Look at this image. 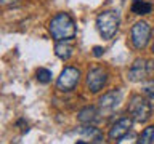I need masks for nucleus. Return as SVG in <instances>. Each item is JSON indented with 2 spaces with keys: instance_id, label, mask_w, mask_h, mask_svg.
I'll return each mask as SVG.
<instances>
[{
  "instance_id": "obj_20",
  "label": "nucleus",
  "mask_w": 154,
  "mask_h": 144,
  "mask_svg": "<svg viewBox=\"0 0 154 144\" xmlns=\"http://www.w3.org/2000/svg\"><path fill=\"white\" fill-rule=\"evenodd\" d=\"M149 104H151V109H154V96H151V98H148Z\"/></svg>"
},
{
  "instance_id": "obj_7",
  "label": "nucleus",
  "mask_w": 154,
  "mask_h": 144,
  "mask_svg": "<svg viewBox=\"0 0 154 144\" xmlns=\"http://www.w3.org/2000/svg\"><path fill=\"white\" fill-rule=\"evenodd\" d=\"M132 125H133V118L132 117H125V118L117 120V122L109 128V133H108L109 139H120L122 136H125L127 133H130Z\"/></svg>"
},
{
  "instance_id": "obj_13",
  "label": "nucleus",
  "mask_w": 154,
  "mask_h": 144,
  "mask_svg": "<svg viewBox=\"0 0 154 144\" xmlns=\"http://www.w3.org/2000/svg\"><path fill=\"white\" fill-rule=\"evenodd\" d=\"M154 142V127H146L138 136V144H151Z\"/></svg>"
},
{
  "instance_id": "obj_19",
  "label": "nucleus",
  "mask_w": 154,
  "mask_h": 144,
  "mask_svg": "<svg viewBox=\"0 0 154 144\" xmlns=\"http://www.w3.org/2000/svg\"><path fill=\"white\" fill-rule=\"evenodd\" d=\"M93 144H106L104 138H103V134H100V136H96V138L93 139Z\"/></svg>"
},
{
  "instance_id": "obj_3",
  "label": "nucleus",
  "mask_w": 154,
  "mask_h": 144,
  "mask_svg": "<svg viewBox=\"0 0 154 144\" xmlns=\"http://www.w3.org/2000/svg\"><path fill=\"white\" fill-rule=\"evenodd\" d=\"M96 27L101 34V37L109 40L114 37V34L119 29V14L116 11H103L96 18Z\"/></svg>"
},
{
  "instance_id": "obj_18",
  "label": "nucleus",
  "mask_w": 154,
  "mask_h": 144,
  "mask_svg": "<svg viewBox=\"0 0 154 144\" xmlns=\"http://www.w3.org/2000/svg\"><path fill=\"white\" fill-rule=\"evenodd\" d=\"M103 53H104V50H103L101 46H95V48H93V55H95L96 58L103 56Z\"/></svg>"
},
{
  "instance_id": "obj_22",
  "label": "nucleus",
  "mask_w": 154,
  "mask_h": 144,
  "mask_svg": "<svg viewBox=\"0 0 154 144\" xmlns=\"http://www.w3.org/2000/svg\"><path fill=\"white\" fill-rule=\"evenodd\" d=\"M77 144H85V142H77Z\"/></svg>"
},
{
  "instance_id": "obj_21",
  "label": "nucleus",
  "mask_w": 154,
  "mask_h": 144,
  "mask_svg": "<svg viewBox=\"0 0 154 144\" xmlns=\"http://www.w3.org/2000/svg\"><path fill=\"white\" fill-rule=\"evenodd\" d=\"M13 2H16V0H2V3H5V5H7V3H13Z\"/></svg>"
},
{
  "instance_id": "obj_14",
  "label": "nucleus",
  "mask_w": 154,
  "mask_h": 144,
  "mask_svg": "<svg viewBox=\"0 0 154 144\" xmlns=\"http://www.w3.org/2000/svg\"><path fill=\"white\" fill-rule=\"evenodd\" d=\"M37 80L40 82V83H48V82H51V70L45 69V67H40V69H37Z\"/></svg>"
},
{
  "instance_id": "obj_2",
  "label": "nucleus",
  "mask_w": 154,
  "mask_h": 144,
  "mask_svg": "<svg viewBox=\"0 0 154 144\" xmlns=\"http://www.w3.org/2000/svg\"><path fill=\"white\" fill-rule=\"evenodd\" d=\"M151 104H149L148 99H144L143 96L140 94H133L130 98L128 103V114L135 122L138 123H144L148 122L149 117H151Z\"/></svg>"
},
{
  "instance_id": "obj_5",
  "label": "nucleus",
  "mask_w": 154,
  "mask_h": 144,
  "mask_svg": "<svg viewBox=\"0 0 154 144\" xmlns=\"http://www.w3.org/2000/svg\"><path fill=\"white\" fill-rule=\"evenodd\" d=\"M132 45L137 48V50H143L146 48V45L149 43V38H151V27H149L148 22L140 21L132 27Z\"/></svg>"
},
{
  "instance_id": "obj_9",
  "label": "nucleus",
  "mask_w": 154,
  "mask_h": 144,
  "mask_svg": "<svg viewBox=\"0 0 154 144\" xmlns=\"http://www.w3.org/2000/svg\"><path fill=\"white\" fill-rule=\"evenodd\" d=\"M122 99V94H120L119 90H112L109 93L103 94L100 98V109L101 110H106V112H111L112 109H116Z\"/></svg>"
},
{
  "instance_id": "obj_24",
  "label": "nucleus",
  "mask_w": 154,
  "mask_h": 144,
  "mask_svg": "<svg viewBox=\"0 0 154 144\" xmlns=\"http://www.w3.org/2000/svg\"><path fill=\"white\" fill-rule=\"evenodd\" d=\"M152 67H154V62H152Z\"/></svg>"
},
{
  "instance_id": "obj_11",
  "label": "nucleus",
  "mask_w": 154,
  "mask_h": 144,
  "mask_svg": "<svg viewBox=\"0 0 154 144\" xmlns=\"http://www.w3.org/2000/svg\"><path fill=\"white\" fill-rule=\"evenodd\" d=\"M96 115H98V112H96V109L93 106H87V107H84L79 112V122L80 123H91L96 118Z\"/></svg>"
},
{
  "instance_id": "obj_17",
  "label": "nucleus",
  "mask_w": 154,
  "mask_h": 144,
  "mask_svg": "<svg viewBox=\"0 0 154 144\" xmlns=\"http://www.w3.org/2000/svg\"><path fill=\"white\" fill-rule=\"evenodd\" d=\"M143 93L148 96V98H151L154 96V80H149L146 83L143 85Z\"/></svg>"
},
{
  "instance_id": "obj_23",
  "label": "nucleus",
  "mask_w": 154,
  "mask_h": 144,
  "mask_svg": "<svg viewBox=\"0 0 154 144\" xmlns=\"http://www.w3.org/2000/svg\"><path fill=\"white\" fill-rule=\"evenodd\" d=\"M152 53H154V45H152Z\"/></svg>"
},
{
  "instance_id": "obj_15",
  "label": "nucleus",
  "mask_w": 154,
  "mask_h": 144,
  "mask_svg": "<svg viewBox=\"0 0 154 144\" xmlns=\"http://www.w3.org/2000/svg\"><path fill=\"white\" fill-rule=\"evenodd\" d=\"M117 144H138V136L135 133L130 131V133L125 134V136L120 138L119 141H117Z\"/></svg>"
},
{
  "instance_id": "obj_8",
  "label": "nucleus",
  "mask_w": 154,
  "mask_h": 144,
  "mask_svg": "<svg viewBox=\"0 0 154 144\" xmlns=\"http://www.w3.org/2000/svg\"><path fill=\"white\" fill-rule=\"evenodd\" d=\"M148 75V64L143 58H138V59L133 61L132 67L128 69V80L130 82H141L146 79Z\"/></svg>"
},
{
  "instance_id": "obj_1",
  "label": "nucleus",
  "mask_w": 154,
  "mask_h": 144,
  "mask_svg": "<svg viewBox=\"0 0 154 144\" xmlns=\"http://www.w3.org/2000/svg\"><path fill=\"white\" fill-rule=\"evenodd\" d=\"M51 37L56 42L61 40H72L77 34V27L75 22L67 13H58L56 16L51 18L50 24H48Z\"/></svg>"
},
{
  "instance_id": "obj_6",
  "label": "nucleus",
  "mask_w": 154,
  "mask_h": 144,
  "mask_svg": "<svg viewBox=\"0 0 154 144\" xmlns=\"http://www.w3.org/2000/svg\"><path fill=\"white\" fill-rule=\"evenodd\" d=\"M108 82V72L101 67H95V69L88 70L87 74V86L91 93H98L103 90V86Z\"/></svg>"
},
{
  "instance_id": "obj_12",
  "label": "nucleus",
  "mask_w": 154,
  "mask_h": 144,
  "mask_svg": "<svg viewBox=\"0 0 154 144\" xmlns=\"http://www.w3.org/2000/svg\"><path fill=\"white\" fill-rule=\"evenodd\" d=\"M132 11L135 14H149L152 11V5L149 2H144V0H133Z\"/></svg>"
},
{
  "instance_id": "obj_4",
  "label": "nucleus",
  "mask_w": 154,
  "mask_h": 144,
  "mask_svg": "<svg viewBox=\"0 0 154 144\" xmlns=\"http://www.w3.org/2000/svg\"><path fill=\"white\" fill-rule=\"evenodd\" d=\"M79 79H80V70L77 69V67L67 66L60 74V77H58L56 88L60 91H71V90L75 88L77 83H79Z\"/></svg>"
},
{
  "instance_id": "obj_10",
  "label": "nucleus",
  "mask_w": 154,
  "mask_h": 144,
  "mask_svg": "<svg viewBox=\"0 0 154 144\" xmlns=\"http://www.w3.org/2000/svg\"><path fill=\"white\" fill-rule=\"evenodd\" d=\"M55 53L58 58L61 59H69L71 55H72V45H71V40H61V42H56L55 45Z\"/></svg>"
},
{
  "instance_id": "obj_16",
  "label": "nucleus",
  "mask_w": 154,
  "mask_h": 144,
  "mask_svg": "<svg viewBox=\"0 0 154 144\" xmlns=\"http://www.w3.org/2000/svg\"><path fill=\"white\" fill-rule=\"evenodd\" d=\"M80 133H82V134H85V136H90L91 141H93L96 136H100V134H101V133H100V130H96L95 127H84V128L80 130Z\"/></svg>"
}]
</instances>
